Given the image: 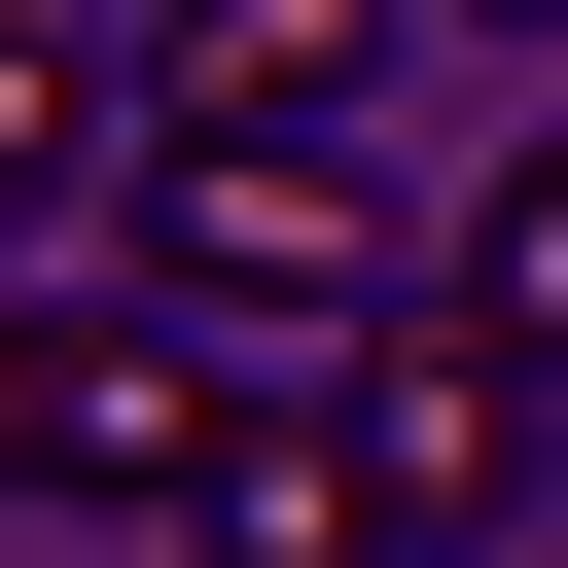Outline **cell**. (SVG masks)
<instances>
[{
  "label": "cell",
  "instance_id": "2",
  "mask_svg": "<svg viewBox=\"0 0 568 568\" xmlns=\"http://www.w3.org/2000/svg\"><path fill=\"white\" fill-rule=\"evenodd\" d=\"M320 426H355V462H390L426 532H497V497H532V426H568V355H532V320H497V284L426 248V284H390V320L320 355Z\"/></svg>",
  "mask_w": 568,
  "mask_h": 568
},
{
  "label": "cell",
  "instance_id": "4",
  "mask_svg": "<svg viewBox=\"0 0 568 568\" xmlns=\"http://www.w3.org/2000/svg\"><path fill=\"white\" fill-rule=\"evenodd\" d=\"M178 568H426V497L284 390V426H213V497H178Z\"/></svg>",
  "mask_w": 568,
  "mask_h": 568
},
{
  "label": "cell",
  "instance_id": "7",
  "mask_svg": "<svg viewBox=\"0 0 568 568\" xmlns=\"http://www.w3.org/2000/svg\"><path fill=\"white\" fill-rule=\"evenodd\" d=\"M532 36H568V0H532Z\"/></svg>",
  "mask_w": 568,
  "mask_h": 568
},
{
  "label": "cell",
  "instance_id": "5",
  "mask_svg": "<svg viewBox=\"0 0 568 568\" xmlns=\"http://www.w3.org/2000/svg\"><path fill=\"white\" fill-rule=\"evenodd\" d=\"M71 178H142V36H106V0H0V248H36Z\"/></svg>",
  "mask_w": 568,
  "mask_h": 568
},
{
  "label": "cell",
  "instance_id": "3",
  "mask_svg": "<svg viewBox=\"0 0 568 568\" xmlns=\"http://www.w3.org/2000/svg\"><path fill=\"white\" fill-rule=\"evenodd\" d=\"M390 36L426 0H142V142H355Z\"/></svg>",
  "mask_w": 568,
  "mask_h": 568
},
{
  "label": "cell",
  "instance_id": "1",
  "mask_svg": "<svg viewBox=\"0 0 568 568\" xmlns=\"http://www.w3.org/2000/svg\"><path fill=\"white\" fill-rule=\"evenodd\" d=\"M142 284H178L213 355H284V390H320V355H355L426 248L355 213V142H142Z\"/></svg>",
  "mask_w": 568,
  "mask_h": 568
},
{
  "label": "cell",
  "instance_id": "6",
  "mask_svg": "<svg viewBox=\"0 0 568 568\" xmlns=\"http://www.w3.org/2000/svg\"><path fill=\"white\" fill-rule=\"evenodd\" d=\"M462 284H497V320H532V355H568V106H532V142H497V213H462Z\"/></svg>",
  "mask_w": 568,
  "mask_h": 568
}]
</instances>
